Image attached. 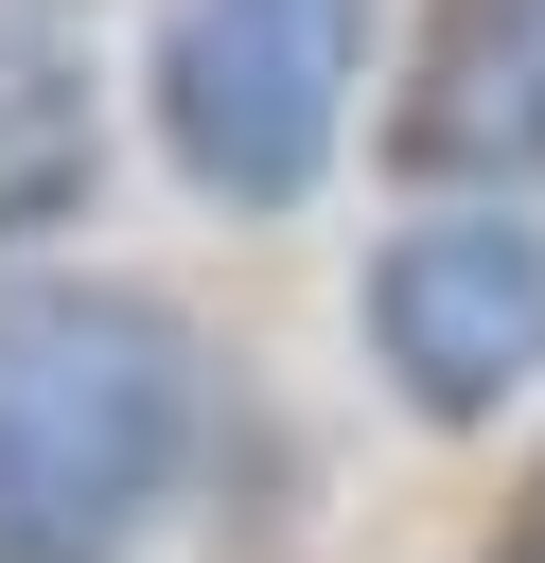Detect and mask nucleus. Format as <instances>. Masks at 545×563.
I'll list each match as a JSON object with an SVG mask.
<instances>
[{"mask_svg": "<svg viewBox=\"0 0 545 563\" xmlns=\"http://www.w3.org/2000/svg\"><path fill=\"white\" fill-rule=\"evenodd\" d=\"M176 457H193V334L141 282L0 299V563H123Z\"/></svg>", "mask_w": 545, "mask_h": 563, "instance_id": "obj_1", "label": "nucleus"}, {"mask_svg": "<svg viewBox=\"0 0 545 563\" xmlns=\"http://www.w3.org/2000/svg\"><path fill=\"white\" fill-rule=\"evenodd\" d=\"M369 0H176L158 18V158L211 211H299L352 141Z\"/></svg>", "mask_w": 545, "mask_h": 563, "instance_id": "obj_2", "label": "nucleus"}, {"mask_svg": "<svg viewBox=\"0 0 545 563\" xmlns=\"http://www.w3.org/2000/svg\"><path fill=\"white\" fill-rule=\"evenodd\" d=\"M369 352L422 422H492L545 387V211L527 194H475V211H422L369 246Z\"/></svg>", "mask_w": 545, "mask_h": 563, "instance_id": "obj_3", "label": "nucleus"}, {"mask_svg": "<svg viewBox=\"0 0 545 563\" xmlns=\"http://www.w3.org/2000/svg\"><path fill=\"white\" fill-rule=\"evenodd\" d=\"M387 141H404L422 176L545 194V0H440V18H422V53H404Z\"/></svg>", "mask_w": 545, "mask_h": 563, "instance_id": "obj_4", "label": "nucleus"}, {"mask_svg": "<svg viewBox=\"0 0 545 563\" xmlns=\"http://www.w3.org/2000/svg\"><path fill=\"white\" fill-rule=\"evenodd\" d=\"M88 194V18L0 0V229H53Z\"/></svg>", "mask_w": 545, "mask_h": 563, "instance_id": "obj_5", "label": "nucleus"}, {"mask_svg": "<svg viewBox=\"0 0 545 563\" xmlns=\"http://www.w3.org/2000/svg\"><path fill=\"white\" fill-rule=\"evenodd\" d=\"M527 563H545V545H527Z\"/></svg>", "mask_w": 545, "mask_h": 563, "instance_id": "obj_6", "label": "nucleus"}]
</instances>
